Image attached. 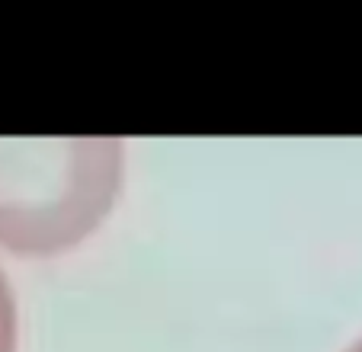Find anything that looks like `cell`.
Returning <instances> with one entry per match:
<instances>
[{"mask_svg": "<svg viewBox=\"0 0 362 352\" xmlns=\"http://www.w3.org/2000/svg\"><path fill=\"white\" fill-rule=\"evenodd\" d=\"M122 176L116 138H0V247L55 253L110 211Z\"/></svg>", "mask_w": 362, "mask_h": 352, "instance_id": "6da1fadb", "label": "cell"}, {"mask_svg": "<svg viewBox=\"0 0 362 352\" xmlns=\"http://www.w3.org/2000/svg\"><path fill=\"white\" fill-rule=\"evenodd\" d=\"M16 349V305L10 295V285L0 272V352Z\"/></svg>", "mask_w": 362, "mask_h": 352, "instance_id": "7a4b0ae2", "label": "cell"}, {"mask_svg": "<svg viewBox=\"0 0 362 352\" xmlns=\"http://www.w3.org/2000/svg\"><path fill=\"white\" fill-rule=\"evenodd\" d=\"M349 352H362V339H359V343H356V346H353V349H349Z\"/></svg>", "mask_w": 362, "mask_h": 352, "instance_id": "3957f363", "label": "cell"}]
</instances>
